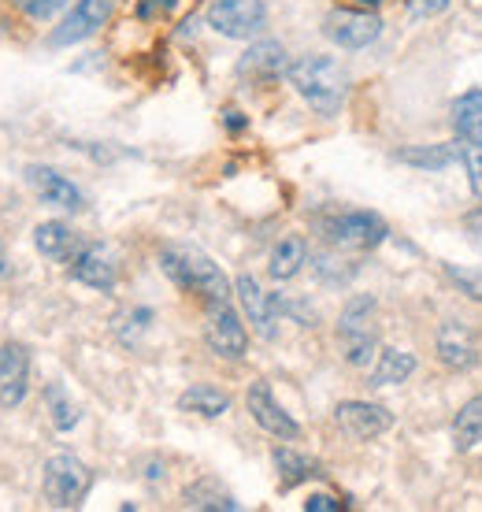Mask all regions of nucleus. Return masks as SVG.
Segmentation results:
<instances>
[{
  "instance_id": "obj_1",
  "label": "nucleus",
  "mask_w": 482,
  "mask_h": 512,
  "mask_svg": "<svg viewBox=\"0 0 482 512\" xmlns=\"http://www.w3.org/2000/svg\"><path fill=\"white\" fill-rule=\"evenodd\" d=\"M290 86L301 93V101L319 116H338V108L349 97V71L334 56H301L290 64Z\"/></svg>"
},
{
  "instance_id": "obj_2",
  "label": "nucleus",
  "mask_w": 482,
  "mask_h": 512,
  "mask_svg": "<svg viewBox=\"0 0 482 512\" xmlns=\"http://www.w3.org/2000/svg\"><path fill=\"white\" fill-rule=\"evenodd\" d=\"M160 268L178 290H190V294L204 297L208 305L212 301H230V282L219 271V264L208 253L193 249V245H167L160 253Z\"/></svg>"
},
{
  "instance_id": "obj_3",
  "label": "nucleus",
  "mask_w": 482,
  "mask_h": 512,
  "mask_svg": "<svg viewBox=\"0 0 482 512\" xmlns=\"http://www.w3.org/2000/svg\"><path fill=\"white\" fill-rule=\"evenodd\" d=\"M375 297L356 294L349 305H345L342 320H338V342H342V357L353 364V368H368L375 353H379V327H375Z\"/></svg>"
},
{
  "instance_id": "obj_4",
  "label": "nucleus",
  "mask_w": 482,
  "mask_h": 512,
  "mask_svg": "<svg viewBox=\"0 0 482 512\" xmlns=\"http://www.w3.org/2000/svg\"><path fill=\"white\" fill-rule=\"evenodd\" d=\"M93 487V472L71 453H56L45 464V498L52 509H78Z\"/></svg>"
},
{
  "instance_id": "obj_5",
  "label": "nucleus",
  "mask_w": 482,
  "mask_h": 512,
  "mask_svg": "<svg viewBox=\"0 0 482 512\" xmlns=\"http://www.w3.org/2000/svg\"><path fill=\"white\" fill-rule=\"evenodd\" d=\"M323 231L334 245L342 249H356V253H371L386 242V219L375 216V212H338V216L323 219Z\"/></svg>"
},
{
  "instance_id": "obj_6",
  "label": "nucleus",
  "mask_w": 482,
  "mask_h": 512,
  "mask_svg": "<svg viewBox=\"0 0 482 512\" xmlns=\"http://www.w3.org/2000/svg\"><path fill=\"white\" fill-rule=\"evenodd\" d=\"M204 342L216 357L238 360L249 349V334L241 327V316L230 308V301H212L204 312Z\"/></svg>"
},
{
  "instance_id": "obj_7",
  "label": "nucleus",
  "mask_w": 482,
  "mask_h": 512,
  "mask_svg": "<svg viewBox=\"0 0 482 512\" xmlns=\"http://www.w3.org/2000/svg\"><path fill=\"white\" fill-rule=\"evenodd\" d=\"M267 23L264 0H212L208 26L223 38H253Z\"/></svg>"
},
{
  "instance_id": "obj_8",
  "label": "nucleus",
  "mask_w": 482,
  "mask_h": 512,
  "mask_svg": "<svg viewBox=\"0 0 482 512\" xmlns=\"http://www.w3.org/2000/svg\"><path fill=\"white\" fill-rule=\"evenodd\" d=\"M438 360H442L445 368H453V372H471V368H479L482 360V338L475 327L460 320H445L438 327Z\"/></svg>"
},
{
  "instance_id": "obj_9",
  "label": "nucleus",
  "mask_w": 482,
  "mask_h": 512,
  "mask_svg": "<svg viewBox=\"0 0 482 512\" xmlns=\"http://www.w3.org/2000/svg\"><path fill=\"white\" fill-rule=\"evenodd\" d=\"M323 30H327V38L338 49L356 52V49H368L371 41H379L382 19L371 12H356V8H334L327 15V23H323Z\"/></svg>"
},
{
  "instance_id": "obj_10",
  "label": "nucleus",
  "mask_w": 482,
  "mask_h": 512,
  "mask_svg": "<svg viewBox=\"0 0 482 512\" xmlns=\"http://www.w3.org/2000/svg\"><path fill=\"white\" fill-rule=\"evenodd\" d=\"M115 12V0H78L75 8L67 12V19L56 30H52V45L60 49V45H78V41H86L89 34H97Z\"/></svg>"
},
{
  "instance_id": "obj_11",
  "label": "nucleus",
  "mask_w": 482,
  "mask_h": 512,
  "mask_svg": "<svg viewBox=\"0 0 482 512\" xmlns=\"http://www.w3.org/2000/svg\"><path fill=\"white\" fill-rule=\"evenodd\" d=\"M334 423L356 442H371V438L386 435L394 427V416H390V409L371 405V401H342L334 409Z\"/></svg>"
},
{
  "instance_id": "obj_12",
  "label": "nucleus",
  "mask_w": 482,
  "mask_h": 512,
  "mask_svg": "<svg viewBox=\"0 0 482 512\" xmlns=\"http://www.w3.org/2000/svg\"><path fill=\"white\" fill-rule=\"evenodd\" d=\"M245 405H249V416H253V420L264 427L267 435L286 438V442L301 438V427H297V420H293L290 412H286L279 401H275V394H271V386H267L264 379H256V383L249 386V394H245Z\"/></svg>"
},
{
  "instance_id": "obj_13",
  "label": "nucleus",
  "mask_w": 482,
  "mask_h": 512,
  "mask_svg": "<svg viewBox=\"0 0 482 512\" xmlns=\"http://www.w3.org/2000/svg\"><path fill=\"white\" fill-rule=\"evenodd\" d=\"M30 386V353L19 342L0 346V409H19Z\"/></svg>"
},
{
  "instance_id": "obj_14",
  "label": "nucleus",
  "mask_w": 482,
  "mask_h": 512,
  "mask_svg": "<svg viewBox=\"0 0 482 512\" xmlns=\"http://www.w3.org/2000/svg\"><path fill=\"white\" fill-rule=\"evenodd\" d=\"M26 182H30V186H34V193H38L41 201H45V205H52V208L78 212V208L86 205V201H82V190H78L71 179H64L56 167H41V164L26 167Z\"/></svg>"
},
{
  "instance_id": "obj_15",
  "label": "nucleus",
  "mask_w": 482,
  "mask_h": 512,
  "mask_svg": "<svg viewBox=\"0 0 482 512\" xmlns=\"http://www.w3.org/2000/svg\"><path fill=\"white\" fill-rule=\"evenodd\" d=\"M234 294H238L241 308H245L249 323L256 327V334H260V338H275V312H279V297L264 294V290H260V282H256L253 275H241V279L234 282Z\"/></svg>"
},
{
  "instance_id": "obj_16",
  "label": "nucleus",
  "mask_w": 482,
  "mask_h": 512,
  "mask_svg": "<svg viewBox=\"0 0 482 512\" xmlns=\"http://www.w3.org/2000/svg\"><path fill=\"white\" fill-rule=\"evenodd\" d=\"M286 71H290V64H286V49L279 41H256L238 60V75L245 82H275Z\"/></svg>"
},
{
  "instance_id": "obj_17",
  "label": "nucleus",
  "mask_w": 482,
  "mask_h": 512,
  "mask_svg": "<svg viewBox=\"0 0 482 512\" xmlns=\"http://www.w3.org/2000/svg\"><path fill=\"white\" fill-rule=\"evenodd\" d=\"M71 275H75L82 286H93V290H112L115 286V264L101 245H86V249L71 260Z\"/></svg>"
},
{
  "instance_id": "obj_18",
  "label": "nucleus",
  "mask_w": 482,
  "mask_h": 512,
  "mask_svg": "<svg viewBox=\"0 0 482 512\" xmlns=\"http://www.w3.org/2000/svg\"><path fill=\"white\" fill-rule=\"evenodd\" d=\"M34 245H38L41 256H49V260H75L82 253V242H78V234L60 223V219H49V223H41L38 231H34Z\"/></svg>"
},
{
  "instance_id": "obj_19",
  "label": "nucleus",
  "mask_w": 482,
  "mask_h": 512,
  "mask_svg": "<svg viewBox=\"0 0 482 512\" xmlns=\"http://www.w3.org/2000/svg\"><path fill=\"white\" fill-rule=\"evenodd\" d=\"M271 461H275L282 490H293V487H301V483H308V479L323 475L316 461H308V457H301V453H293V449H286V446L271 449Z\"/></svg>"
},
{
  "instance_id": "obj_20",
  "label": "nucleus",
  "mask_w": 482,
  "mask_h": 512,
  "mask_svg": "<svg viewBox=\"0 0 482 512\" xmlns=\"http://www.w3.org/2000/svg\"><path fill=\"white\" fill-rule=\"evenodd\" d=\"M178 409L182 412H197V416H208V420H216L223 412L230 409V397L219 390V386H208V383H197L190 386L186 394L178 397Z\"/></svg>"
},
{
  "instance_id": "obj_21",
  "label": "nucleus",
  "mask_w": 482,
  "mask_h": 512,
  "mask_svg": "<svg viewBox=\"0 0 482 512\" xmlns=\"http://www.w3.org/2000/svg\"><path fill=\"white\" fill-rule=\"evenodd\" d=\"M305 242L297 238V234H290V238H282L275 249H271V260H267V271H271V279L275 282H286L293 279L297 271H301V264H305Z\"/></svg>"
},
{
  "instance_id": "obj_22",
  "label": "nucleus",
  "mask_w": 482,
  "mask_h": 512,
  "mask_svg": "<svg viewBox=\"0 0 482 512\" xmlns=\"http://www.w3.org/2000/svg\"><path fill=\"white\" fill-rule=\"evenodd\" d=\"M416 372V357L405 349H382L375 360V372H371V386H394L405 383L408 375Z\"/></svg>"
},
{
  "instance_id": "obj_23",
  "label": "nucleus",
  "mask_w": 482,
  "mask_h": 512,
  "mask_svg": "<svg viewBox=\"0 0 482 512\" xmlns=\"http://www.w3.org/2000/svg\"><path fill=\"white\" fill-rule=\"evenodd\" d=\"M397 160L423 167V171H434V167H449L457 164V160H464V145H416V149H401Z\"/></svg>"
},
{
  "instance_id": "obj_24",
  "label": "nucleus",
  "mask_w": 482,
  "mask_h": 512,
  "mask_svg": "<svg viewBox=\"0 0 482 512\" xmlns=\"http://www.w3.org/2000/svg\"><path fill=\"white\" fill-rule=\"evenodd\" d=\"M182 498H186L190 509H212V512H234L238 509L234 494L219 487L216 479H201V483H193V487H186Z\"/></svg>"
},
{
  "instance_id": "obj_25",
  "label": "nucleus",
  "mask_w": 482,
  "mask_h": 512,
  "mask_svg": "<svg viewBox=\"0 0 482 512\" xmlns=\"http://www.w3.org/2000/svg\"><path fill=\"white\" fill-rule=\"evenodd\" d=\"M482 442V394L471 397L468 405L457 412L453 420V446L464 453V449H475Z\"/></svg>"
},
{
  "instance_id": "obj_26",
  "label": "nucleus",
  "mask_w": 482,
  "mask_h": 512,
  "mask_svg": "<svg viewBox=\"0 0 482 512\" xmlns=\"http://www.w3.org/2000/svg\"><path fill=\"white\" fill-rule=\"evenodd\" d=\"M453 127L464 141L479 138L482 134V90H471L464 97H457L453 104Z\"/></svg>"
},
{
  "instance_id": "obj_27",
  "label": "nucleus",
  "mask_w": 482,
  "mask_h": 512,
  "mask_svg": "<svg viewBox=\"0 0 482 512\" xmlns=\"http://www.w3.org/2000/svg\"><path fill=\"white\" fill-rule=\"evenodd\" d=\"M45 405H49V416H52V427H56V431H71V427H78V409L71 405V397L64 394V386L60 383L45 386Z\"/></svg>"
},
{
  "instance_id": "obj_28",
  "label": "nucleus",
  "mask_w": 482,
  "mask_h": 512,
  "mask_svg": "<svg viewBox=\"0 0 482 512\" xmlns=\"http://www.w3.org/2000/svg\"><path fill=\"white\" fill-rule=\"evenodd\" d=\"M445 275H449V282H453L457 290H464L471 301H482V271L460 268V264H445Z\"/></svg>"
},
{
  "instance_id": "obj_29",
  "label": "nucleus",
  "mask_w": 482,
  "mask_h": 512,
  "mask_svg": "<svg viewBox=\"0 0 482 512\" xmlns=\"http://www.w3.org/2000/svg\"><path fill=\"white\" fill-rule=\"evenodd\" d=\"M464 167H468V182L471 190L482 197V141H464Z\"/></svg>"
},
{
  "instance_id": "obj_30",
  "label": "nucleus",
  "mask_w": 482,
  "mask_h": 512,
  "mask_svg": "<svg viewBox=\"0 0 482 512\" xmlns=\"http://www.w3.org/2000/svg\"><path fill=\"white\" fill-rule=\"evenodd\" d=\"M15 8H23L30 19H52V15L64 8L67 0H12Z\"/></svg>"
},
{
  "instance_id": "obj_31",
  "label": "nucleus",
  "mask_w": 482,
  "mask_h": 512,
  "mask_svg": "<svg viewBox=\"0 0 482 512\" xmlns=\"http://www.w3.org/2000/svg\"><path fill=\"white\" fill-rule=\"evenodd\" d=\"M178 8V0H138V19L153 23V19H167Z\"/></svg>"
},
{
  "instance_id": "obj_32",
  "label": "nucleus",
  "mask_w": 482,
  "mask_h": 512,
  "mask_svg": "<svg viewBox=\"0 0 482 512\" xmlns=\"http://www.w3.org/2000/svg\"><path fill=\"white\" fill-rule=\"evenodd\" d=\"M449 8V0H408V15L412 19H434Z\"/></svg>"
},
{
  "instance_id": "obj_33",
  "label": "nucleus",
  "mask_w": 482,
  "mask_h": 512,
  "mask_svg": "<svg viewBox=\"0 0 482 512\" xmlns=\"http://www.w3.org/2000/svg\"><path fill=\"white\" fill-rule=\"evenodd\" d=\"M345 509L338 498H330V494H312V498L305 501V512H338Z\"/></svg>"
},
{
  "instance_id": "obj_34",
  "label": "nucleus",
  "mask_w": 482,
  "mask_h": 512,
  "mask_svg": "<svg viewBox=\"0 0 482 512\" xmlns=\"http://www.w3.org/2000/svg\"><path fill=\"white\" fill-rule=\"evenodd\" d=\"M227 127H230V130H241V127H245V119H241V112H227Z\"/></svg>"
},
{
  "instance_id": "obj_35",
  "label": "nucleus",
  "mask_w": 482,
  "mask_h": 512,
  "mask_svg": "<svg viewBox=\"0 0 482 512\" xmlns=\"http://www.w3.org/2000/svg\"><path fill=\"white\" fill-rule=\"evenodd\" d=\"M8 271H12V264H8V253H4V245H0V279H8Z\"/></svg>"
},
{
  "instance_id": "obj_36",
  "label": "nucleus",
  "mask_w": 482,
  "mask_h": 512,
  "mask_svg": "<svg viewBox=\"0 0 482 512\" xmlns=\"http://www.w3.org/2000/svg\"><path fill=\"white\" fill-rule=\"evenodd\" d=\"M468 227H482V205L468 212Z\"/></svg>"
},
{
  "instance_id": "obj_37",
  "label": "nucleus",
  "mask_w": 482,
  "mask_h": 512,
  "mask_svg": "<svg viewBox=\"0 0 482 512\" xmlns=\"http://www.w3.org/2000/svg\"><path fill=\"white\" fill-rule=\"evenodd\" d=\"M471 245L482 253V227H471Z\"/></svg>"
},
{
  "instance_id": "obj_38",
  "label": "nucleus",
  "mask_w": 482,
  "mask_h": 512,
  "mask_svg": "<svg viewBox=\"0 0 482 512\" xmlns=\"http://www.w3.org/2000/svg\"><path fill=\"white\" fill-rule=\"evenodd\" d=\"M356 4H364V8H379L382 0H356Z\"/></svg>"
}]
</instances>
